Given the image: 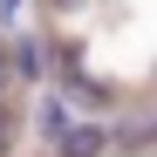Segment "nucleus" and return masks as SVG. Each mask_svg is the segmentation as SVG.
I'll return each mask as SVG.
<instances>
[{
  "mask_svg": "<svg viewBox=\"0 0 157 157\" xmlns=\"http://www.w3.org/2000/svg\"><path fill=\"white\" fill-rule=\"evenodd\" d=\"M7 75H14V62H7V55H0V89H7Z\"/></svg>",
  "mask_w": 157,
  "mask_h": 157,
  "instance_id": "6e6552de",
  "label": "nucleus"
},
{
  "mask_svg": "<svg viewBox=\"0 0 157 157\" xmlns=\"http://www.w3.org/2000/svg\"><path fill=\"white\" fill-rule=\"evenodd\" d=\"M109 144H116V150H150V144H157V116H123V123L109 130Z\"/></svg>",
  "mask_w": 157,
  "mask_h": 157,
  "instance_id": "f03ea898",
  "label": "nucleus"
},
{
  "mask_svg": "<svg viewBox=\"0 0 157 157\" xmlns=\"http://www.w3.org/2000/svg\"><path fill=\"white\" fill-rule=\"evenodd\" d=\"M62 130H68V102L48 96V102H41V137H62Z\"/></svg>",
  "mask_w": 157,
  "mask_h": 157,
  "instance_id": "20e7f679",
  "label": "nucleus"
},
{
  "mask_svg": "<svg viewBox=\"0 0 157 157\" xmlns=\"http://www.w3.org/2000/svg\"><path fill=\"white\" fill-rule=\"evenodd\" d=\"M48 7H55V14H75V7H82V0H48Z\"/></svg>",
  "mask_w": 157,
  "mask_h": 157,
  "instance_id": "423d86ee",
  "label": "nucleus"
},
{
  "mask_svg": "<svg viewBox=\"0 0 157 157\" xmlns=\"http://www.w3.org/2000/svg\"><path fill=\"white\" fill-rule=\"evenodd\" d=\"M102 150H109V130H96V123H68L55 137V157H102Z\"/></svg>",
  "mask_w": 157,
  "mask_h": 157,
  "instance_id": "f257e3e1",
  "label": "nucleus"
},
{
  "mask_svg": "<svg viewBox=\"0 0 157 157\" xmlns=\"http://www.w3.org/2000/svg\"><path fill=\"white\" fill-rule=\"evenodd\" d=\"M21 7H28V0H0V21H21Z\"/></svg>",
  "mask_w": 157,
  "mask_h": 157,
  "instance_id": "39448f33",
  "label": "nucleus"
},
{
  "mask_svg": "<svg viewBox=\"0 0 157 157\" xmlns=\"http://www.w3.org/2000/svg\"><path fill=\"white\" fill-rule=\"evenodd\" d=\"M7 55H14V75H28V82H34V75H41V68H48V48H41V41H34V34H21V41H14V48H7Z\"/></svg>",
  "mask_w": 157,
  "mask_h": 157,
  "instance_id": "7ed1b4c3",
  "label": "nucleus"
},
{
  "mask_svg": "<svg viewBox=\"0 0 157 157\" xmlns=\"http://www.w3.org/2000/svg\"><path fill=\"white\" fill-rule=\"evenodd\" d=\"M7 123H14V116H7V102H0V144H7Z\"/></svg>",
  "mask_w": 157,
  "mask_h": 157,
  "instance_id": "0eeeda50",
  "label": "nucleus"
}]
</instances>
